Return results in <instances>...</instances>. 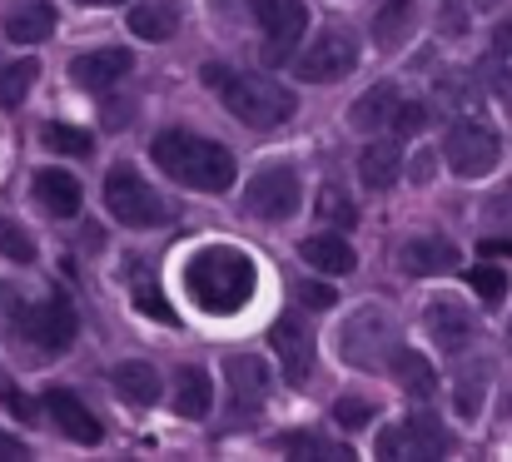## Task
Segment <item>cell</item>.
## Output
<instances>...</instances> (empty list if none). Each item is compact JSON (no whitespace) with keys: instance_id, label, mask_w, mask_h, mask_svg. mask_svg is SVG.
Returning a JSON list of instances; mask_svg holds the SVG:
<instances>
[{"instance_id":"14","label":"cell","mask_w":512,"mask_h":462,"mask_svg":"<svg viewBox=\"0 0 512 462\" xmlns=\"http://www.w3.org/2000/svg\"><path fill=\"white\" fill-rule=\"evenodd\" d=\"M130 75V50L125 45H105V50H90V55H75L70 60V80L80 90H110Z\"/></svg>"},{"instance_id":"8","label":"cell","mask_w":512,"mask_h":462,"mask_svg":"<svg viewBox=\"0 0 512 462\" xmlns=\"http://www.w3.org/2000/svg\"><path fill=\"white\" fill-rule=\"evenodd\" d=\"M254 20H259L264 35H269V45H264L269 65H284V60L294 55V45L304 40L309 10H304L299 0H254Z\"/></svg>"},{"instance_id":"17","label":"cell","mask_w":512,"mask_h":462,"mask_svg":"<svg viewBox=\"0 0 512 462\" xmlns=\"http://www.w3.org/2000/svg\"><path fill=\"white\" fill-rule=\"evenodd\" d=\"M30 194H35V204L50 214V219H75L80 214V179L75 174H65V169H40L35 174V184H30Z\"/></svg>"},{"instance_id":"41","label":"cell","mask_w":512,"mask_h":462,"mask_svg":"<svg viewBox=\"0 0 512 462\" xmlns=\"http://www.w3.org/2000/svg\"><path fill=\"white\" fill-rule=\"evenodd\" d=\"M483 254H512V239H478Z\"/></svg>"},{"instance_id":"6","label":"cell","mask_w":512,"mask_h":462,"mask_svg":"<svg viewBox=\"0 0 512 462\" xmlns=\"http://www.w3.org/2000/svg\"><path fill=\"white\" fill-rule=\"evenodd\" d=\"M443 159L458 179H483L498 169L503 159V140L488 130V125H473V120H458L448 135H443Z\"/></svg>"},{"instance_id":"4","label":"cell","mask_w":512,"mask_h":462,"mask_svg":"<svg viewBox=\"0 0 512 462\" xmlns=\"http://www.w3.org/2000/svg\"><path fill=\"white\" fill-rule=\"evenodd\" d=\"M339 353L343 363L353 368H393V353H398V328L383 308L363 304L348 323H343V338H339Z\"/></svg>"},{"instance_id":"20","label":"cell","mask_w":512,"mask_h":462,"mask_svg":"<svg viewBox=\"0 0 512 462\" xmlns=\"http://www.w3.org/2000/svg\"><path fill=\"white\" fill-rule=\"evenodd\" d=\"M50 35H55V10H50V0H25L20 10L5 15V40H15V45H40V40H50Z\"/></svg>"},{"instance_id":"13","label":"cell","mask_w":512,"mask_h":462,"mask_svg":"<svg viewBox=\"0 0 512 462\" xmlns=\"http://www.w3.org/2000/svg\"><path fill=\"white\" fill-rule=\"evenodd\" d=\"M423 328H428V338H433L438 348L458 353V348H468V338L478 333V318L458 304V299H433V304L423 308Z\"/></svg>"},{"instance_id":"18","label":"cell","mask_w":512,"mask_h":462,"mask_svg":"<svg viewBox=\"0 0 512 462\" xmlns=\"http://www.w3.org/2000/svg\"><path fill=\"white\" fill-rule=\"evenodd\" d=\"M398 264H403L413 279H433V274H448V269H458V244L423 234V239H408V244L398 249Z\"/></svg>"},{"instance_id":"26","label":"cell","mask_w":512,"mask_h":462,"mask_svg":"<svg viewBox=\"0 0 512 462\" xmlns=\"http://www.w3.org/2000/svg\"><path fill=\"white\" fill-rule=\"evenodd\" d=\"M304 259H309L314 269H324V274H348V269H353V249H348V239H339L334 229H329V234H309V239H304Z\"/></svg>"},{"instance_id":"22","label":"cell","mask_w":512,"mask_h":462,"mask_svg":"<svg viewBox=\"0 0 512 462\" xmlns=\"http://www.w3.org/2000/svg\"><path fill=\"white\" fill-rule=\"evenodd\" d=\"M170 403L179 418H209V373L184 363L174 373V388H170Z\"/></svg>"},{"instance_id":"21","label":"cell","mask_w":512,"mask_h":462,"mask_svg":"<svg viewBox=\"0 0 512 462\" xmlns=\"http://www.w3.org/2000/svg\"><path fill=\"white\" fill-rule=\"evenodd\" d=\"M110 383H115V393H120L125 403H135V408H150V403H160V373H155L150 363H140V358L120 363V368L110 373Z\"/></svg>"},{"instance_id":"23","label":"cell","mask_w":512,"mask_h":462,"mask_svg":"<svg viewBox=\"0 0 512 462\" xmlns=\"http://www.w3.org/2000/svg\"><path fill=\"white\" fill-rule=\"evenodd\" d=\"M398 174H403V150H398V145L378 140V145H368V150L358 154V179H363V189H393Z\"/></svg>"},{"instance_id":"25","label":"cell","mask_w":512,"mask_h":462,"mask_svg":"<svg viewBox=\"0 0 512 462\" xmlns=\"http://www.w3.org/2000/svg\"><path fill=\"white\" fill-rule=\"evenodd\" d=\"M130 30H135L140 40L165 45L174 30H179V10H174L170 0H140V5H130Z\"/></svg>"},{"instance_id":"35","label":"cell","mask_w":512,"mask_h":462,"mask_svg":"<svg viewBox=\"0 0 512 462\" xmlns=\"http://www.w3.org/2000/svg\"><path fill=\"white\" fill-rule=\"evenodd\" d=\"M135 304L145 308L155 323H179V318H174V308H170V299H165L155 284H140V289H135Z\"/></svg>"},{"instance_id":"11","label":"cell","mask_w":512,"mask_h":462,"mask_svg":"<svg viewBox=\"0 0 512 462\" xmlns=\"http://www.w3.org/2000/svg\"><path fill=\"white\" fill-rule=\"evenodd\" d=\"M358 65V45L343 35V30H324L304 55H299V80H314V85H329V80H343L348 70Z\"/></svg>"},{"instance_id":"12","label":"cell","mask_w":512,"mask_h":462,"mask_svg":"<svg viewBox=\"0 0 512 462\" xmlns=\"http://www.w3.org/2000/svg\"><path fill=\"white\" fill-rule=\"evenodd\" d=\"M269 348L279 353L289 383H309V373H314V328L304 318H279L269 328Z\"/></svg>"},{"instance_id":"33","label":"cell","mask_w":512,"mask_h":462,"mask_svg":"<svg viewBox=\"0 0 512 462\" xmlns=\"http://www.w3.org/2000/svg\"><path fill=\"white\" fill-rule=\"evenodd\" d=\"M45 145L60 154H90L95 150V140L85 135V130H75V125H45Z\"/></svg>"},{"instance_id":"2","label":"cell","mask_w":512,"mask_h":462,"mask_svg":"<svg viewBox=\"0 0 512 462\" xmlns=\"http://www.w3.org/2000/svg\"><path fill=\"white\" fill-rule=\"evenodd\" d=\"M204 85L219 90V100L229 105V115L249 130H279L294 120V95L279 85V80H264V75H239L229 65H204Z\"/></svg>"},{"instance_id":"19","label":"cell","mask_w":512,"mask_h":462,"mask_svg":"<svg viewBox=\"0 0 512 462\" xmlns=\"http://www.w3.org/2000/svg\"><path fill=\"white\" fill-rule=\"evenodd\" d=\"M224 378H229V398L239 413H259L269 398V373L259 358H224Z\"/></svg>"},{"instance_id":"42","label":"cell","mask_w":512,"mask_h":462,"mask_svg":"<svg viewBox=\"0 0 512 462\" xmlns=\"http://www.w3.org/2000/svg\"><path fill=\"white\" fill-rule=\"evenodd\" d=\"M413 179H433V154H413Z\"/></svg>"},{"instance_id":"3","label":"cell","mask_w":512,"mask_h":462,"mask_svg":"<svg viewBox=\"0 0 512 462\" xmlns=\"http://www.w3.org/2000/svg\"><path fill=\"white\" fill-rule=\"evenodd\" d=\"M155 164L179 179V184H189V189H204V194H219V189H229L234 184V154L224 150L219 140H204V135H189V130H165V135H155Z\"/></svg>"},{"instance_id":"30","label":"cell","mask_w":512,"mask_h":462,"mask_svg":"<svg viewBox=\"0 0 512 462\" xmlns=\"http://www.w3.org/2000/svg\"><path fill=\"white\" fill-rule=\"evenodd\" d=\"M279 453H289V458H353L343 443H324L314 433H284L279 438Z\"/></svg>"},{"instance_id":"15","label":"cell","mask_w":512,"mask_h":462,"mask_svg":"<svg viewBox=\"0 0 512 462\" xmlns=\"http://www.w3.org/2000/svg\"><path fill=\"white\" fill-rule=\"evenodd\" d=\"M45 408H50L55 428H60L70 443H80V448H95V443H100V423L90 418V408H85L70 388H50V393H45Z\"/></svg>"},{"instance_id":"36","label":"cell","mask_w":512,"mask_h":462,"mask_svg":"<svg viewBox=\"0 0 512 462\" xmlns=\"http://www.w3.org/2000/svg\"><path fill=\"white\" fill-rule=\"evenodd\" d=\"M373 413H378V408H373L368 398H339V403H334V418H339V428H363Z\"/></svg>"},{"instance_id":"40","label":"cell","mask_w":512,"mask_h":462,"mask_svg":"<svg viewBox=\"0 0 512 462\" xmlns=\"http://www.w3.org/2000/svg\"><path fill=\"white\" fill-rule=\"evenodd\" d=\"M493 55H512V20L493 30Z\"/></svg>"},{"instance_id":"28","label":"cell","mask_w":512,"mask_h":462,"mask_svg":"<svg viewBox=\"0 0 512 462\" xmlns=\"http://www.w3.org/2000/svg\"><path fill=\"white\" fill-rule=\"evenodd\" d=\"M35 75H40L35 60H15V65H5V70H0V110H15V105L30 95Z\"/></svg>"},{"instance_id":"1","label":"cell","mask_w":512,"mask_h":462,"mask_svg":"<svg viewBox=\"0 0 512 462\" xmlns=\"http://www.w3.org/2000/svg\"><path fill=\"white\" fill-rule=\"evenodd\" d=\"M254 259L229 249V244H209V249H194L189 264H184V289L189 299L204 308V313H234L254 299Z\"/></svg>"},{"instance_id":"24","label":"cell","mask_w":512,"mask_h":462,"mask_svg":"<svg viewBox=\"0 0 512 462\" xmlns=\"http://www.w3.org/2000/svg\"><path fill=\"white\" fill-rule=\"evenodd\" d=\"M393 378H398V388H403L408 398H418V403H428V398L438 393L433 363H428L423 353H413V348H398V353H393Z\"/></svg>"},{"instance_id":"43","label":"cell","mask_w":512,"mask_h":462,"mask_svg":"<svg viewBox=\"0 0 512 462\" xmlns=\"http://www.w3.org/2000/svg\"><path fill=\"white\" fill-rule=\"evenodd\" d=\"M80 5H120V0H80Z\"/></svg>"},{"instance_id":"9","label":"cell","mask_w":512,"mask_h":462,"mask_svg":"<svg viewBox=\"0 0 512 462\" xmlns=\"http://www.w3.org/2000/svg\"><path fill=\"white\" fill-rule=\"evenodd\" d=\"M20 328H25V338H30L35 348L60 353V348H70V343H75L80 318H75V308H70V299H65V294H50V299H40L35 308H25Z\"/></svg>"},{"instance_id":"37","label":"cell","mask_w":512,"mask_h":462,"mask_svg":"<svg viewBox=\"0 0 512 462\" xmlns=\"http://www.w3.org/2000/svg\"><path fill=\"white\" fill-rule=\"evenodd\" d=\"M294 299H299L304 308H334L339 294H334L329 284H319V279H299V284H294Z\"/></svg>"},{"instance_id":"32","label":"cell","mask_w":512,"mask_h":462,"mask_svg":"<svg viewBox=\"0 0 512 462\" xmlns=\"http://www.w3.org/2000/svg\"><path fill=\"white\" fill-rule=\"evenodd\" d=\"M0 259H15V264H30L35 259V239L15 219H0Z\"/></svg>"},{"instance_id":"7","label":"cell","mask_w":512,"mask_h":462,"mask_svg":"<svg viewBox=\"0 0 512 462\" xmlns=\"http://www.w3.org/2000/svg\"><path fill=\"white\" fill-rule=\"evenodd\" d=\"M249 209L259 214V219H289V214H299V199H304V184H299V174L289 169V164H269V169H259L254 179H249Z\"/></svg>"},{"instance_id":"31","label":"cell","mask_w":512,"mask_h":462,"mask_svg":"<svg viewBox=\"0 0 512 462\" xmlns=\"http://www.w3.org/2000/svg\"><path fill=\"white\" fill-rule=\"evenodd\" d=\"M468 284H473V294H478V299H488V304H503V299H508V274H503V269H493V264L468 269Z\"/></svg>"},{"instance_id":"39","label":"cell","mask_w":512,"mask_h":462,"mask_svg":"<svg viewBox=\"0 0 512 462\" xmlns=\"http://www.w3.org/2000/svg\"><path fill=\"white\" fill-rule=\"evenodd\" d=\"M0 408H10L15 418H30V403H25L15 388H0Z\"/></svg>"},{"instance_id":"10","label":"cell","mask_w":512,"mask_h":462,"mask_svg":"<svg viewBox=\"0 0 512 462\" xmlns=\"http://www.w3.org/2000/svg\"><path fill=\"white\" fill-rule=\"evenodd\" d=\"M443 458L448 453V438H443V423L438 418H408V423H393L383 428L378 438V458Z\"/></svg>"},{"instance_id":"38","label":"cell","mask_w":512,"mask_h":462,"mask_svg":"<svg viewBox=\"0 0 512 462\" xmlns=\"http://www.w3.org/2000/svg\"><path fill=\"white\" fill-rule=\"evenodd\" d=\"M423 125H428V105L403 100V105H398V115H393V130H398V135H418Z\"/></svg>"},{"instance_id":"27","label":"cell","mask_w":512,"mask_h":462,"mask_svg":"<svg viewBox=\"0 0 512 462\" xmlns=\"http://www.w3.org/2000/svg\"><path fill=\"white\" fill-rule=\"evenodd\" d=\"M408 30H413V0H388V5L373 15V40H378L383 50H398V45L408 40Z\"/></svg>"},{"instance_id":"16","label":"cell","mask_w":512,"mask_h":462,"mask_svg":"<svg viewBox=\"0 0 512 462\" xmlns=\"http://www.w3.org/2000/svg\"><path fill=\"white\" fill-rule=\"evenodd\" d=\"M398 105H403V90H398L393 80H378V85H373L368 95H358V100L348 105V125H353L358 135H373V130L393 125Z\"/></svg>"},{"instance_id":"29","label":"cell","mask_w":512,"mask_h":462,"mask_svg":"<svg viewBox=\"0 0 512 462\" xmlns=\"http://www.w3.org/2000/svg\"><path fill=\"white\" fill-rule=\"evenodd\" d=\"M483 393H488V368L478 363V368H468V373L458 378V388H453L458 418H478V413H483Z\"/></svg>"},{"instance_id":"44","label":"cell","mask_w":512,"mask_h":462,"mask_svg":"<svg viewBox=\"0 0 512 462\" xmlns=\"http://www.w3.org/2000/svg\"><path fill=\"white\" fill-rule=\"evenodd\" d=\"M214 5H219V10H229V5H234V0H214Z\"/></svg>"},{"instance_id":"34","label":"cell","mask_w":512,"mask_h":462,"mask_svg":"<svg viewBox=\"0 0 512 462\" xmlns=\"http://www.w3.org/2000/svg\"><path fill=\"white\" fill-rule=\"evenodd\" d=\"M319 214H324V219H334L339 229H348V224L358 219V209L343 199V189H324V194H319Z\"/></svg>"},{"instance_id":"5","label":"cell","mask_w":512,"mask_h":462,"mask_svg":"<svg viewBox=\"0 0 512 462\" xmlns=\"http://www.w3.org/2000/svg\"><path fill=\"white\" fill-rule=\"evenodd\" d=\"M105 204H110V214L120 219V224H130V229H155V224H165L170 219V204L150 189V179L140 174V169H130V164H115L110 174H105Z\"/></svg>"}]
</instances>
